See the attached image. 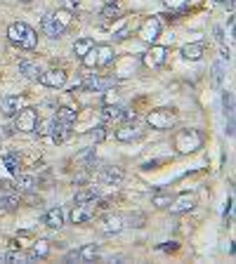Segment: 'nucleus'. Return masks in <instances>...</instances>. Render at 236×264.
Segmentation results:
<instances>
[{
    "mask_svg": "<svg viewBox=\"0 0 236 264\" xmlns=\"http://www.w3.org/2000/svg\"><path fill=\"white\" fill-rule=\"evenodd\" d=\"M81 61H83V66H88V68H94V66H97V50H94V45L88 50V54H85Z\"/></svg>",
    "mask_w": 236,
    "mask_h": 264,
    "instance_id": "obj_30",
    "label": "nucleus"
},
{
    "mask_svg": "<svg viewBox=\"0 0 236 264\" xmlns=\"http://www.w3.org/2000/svg\"><path fill=\"white\" fill-rule=\"evenodd\" d=\"M222 106H224V114H234V95H231L229 90L222 95Z\"/></svg>",
    "mask_w": 236,
    "mask_h": 264,
    "instance_id": "obj_31",
    "label": "nucleus"
},
{
    "mask_svg": "<svg viewBox=\"0 0 236 264\" xmlns=\"http://www.w3.org/2000/svg\"><path fill=\"white\" fill-rule=\"evenodd\" d=\"M78 3H81V0H61L64 10H76V7H78Z\"/></svg>",
    "mask_w": 236,
    "mask_h": 264,
    "instance_id": "obj_40",
    "label": "nucleus"
},
{
    "mask_svg": "<svg viewBox=\"0 0 236 264\" xmlns=\"http://www.w3.org/2000/svg\"><path fill=\"white\" fill-rule=\"evenodd\" d=\"M154 205H158V208H165V205H170V198L168 196H156L154 198Z\"/></svg>",
    "mask_w": 236,
    "mask_h": 264,
    "instance_id": "obj_39",
    "label": "nucleus"
},
{
    "mask_svg": "<svg viewBox=\"0 0 236 264\" xmlns=\"http://www.w3.org/2000/svg\"><path fill=\"white\" fill-rule=\"evenodd\" d=\"M109 135H111V132H109L107 125H97V128H94L92 132H90V137H92L94 142H104V139H107Z\"/></svg>",
    "mask_w": 236,
    "mask_h": 264,
    "instance_id": "obj_29",
    "label": "nucleus"
},
{
    "mask_svg": "<svg viewBox=\"0 0 236 264\" xmlns=\"http://www.w3.org/2000/svg\"><path fill=\"white\" fill-rule=\"evenodd\" d=\"M187 3H189V0H165V5H168L170 10H182Z\"/></svg>",
    "mask_w": 236,
    "mask_h": 264,
    "instance_id": "obj_37",
    "label": "nucleus"
},
{
    "mask_svg": "<svg viewBox=\"0 0 236 264\" xmlns=\"http://www.w3.org/2000/svg\"><path fill=\"white\" fill-rule=\"evenodd\" d=\"M140 137H142L140 128H121V130H116V139H118V142H132V139H140Z\"/></svg>",
    "mask_w": 236,
    "mask_h": 264,
    "instance_id": "obj_22",
    "label": "nucleus"
},
{
    "mask_svg": "<svg viewBox=\"0 0 236 264\" xmlns=\"http://www.w3.org/2000/svg\"><path fill=\"white\" fill-rule=\"evenodd\" d=\"M196 205V196L194 194H180L175 201H170V212L173 215H182V212H189Z\"/></svg>",
    "mask_w": 236,
    "mask_h": 264,
    "instance_id": "obj_7",
    "label": "nucleus"
},
{
    "mask_svg": "<svg viewBox=\"0 0 236 264\" xmlns=\"http://www.w3.org/2000/svg\"><path fill=\"white\" fill-rule=\"evenodd\" d=\"M175 144H177V149H180V154H189V151H194L201 146V137H198L196 130H182V132L177 135Z\"/></svg>",
    "mask_w": 236,
    "mask_h": 264,
    "instance_id": "obj_3",
    "label": "nucleus"
},
{
    "mask_svg": "<svg viewBox=\"0 0 236 264\" xmlns=\"http://www.w3.org/2000/svg\"><path fill=\"white\" fill-rule=\"evenodd\" d=\"M222 78H224V66L217 61L215 66H213V85H220V83H222Z\"/></svg>",
    "mask_w": 236,
    "mask_h": 264,
    "instance_id": "obj_34",
    "label": "nucleus"
},
{
    "mask_svg": "<svg viewBox=\"0 0 236 264\" xmlns=\"http://www.w3.org/2000/svg\"><path fill=\"white\" fill-rule=\"evenodd\" d=\"M19 71L26 78H31V81H38V76H41V68H38V64H33V61L28 59H21L19 61Z\"/></svg>",
    "mask_w": 236,
    "mask_h": 264,
    "instance_id": "obj_21",
    "label": "nucleus"
},
{
    "mask_svg": "<svg viewBox=\"0 0 236 264\" xmlns=\"http://www.w3.org/2000/svg\"><path fill=\"white\" fill-rule=\"evenodd\" d=\"M102 14H104L107 19H114L116 14H118V5H107L104 10H102Z\"/></svg>",
    "mask_w": 236,
    "mask_h": 264,
    "instance_id": "obj_36",
    "label": "nucleus"
},
{
    "mask_svg": "<svg viewBox=\"0 0 236 264\" xmlns=\"http://www.w3.org/2000/svg\"><path fill=\"white\" fill-rule=\"evenodd\" d=\"M220 57H222L224 61H231V50H227V48H222V52H220Z\"/></svg>",
    "mask_w": 236,
    "mask_h": 264,
    "instance_id": "obj_41",
    "label": "nucleus"
},
{
    "mask_svg": "<svg viewBox=\"0 0 236 264\" xmlns=\"http://www.w3.org/2000/svg\"><path fill=\"white\" fill-rule=\"evenodd\" d=\"M123 170L121 168H111V165H107V168H102L99 172V179L104 184H111V186H118V184L123 182Z\"/></svg>",
    "mask_w": 236,
    "mask_h": 264,
    "instance_id": "obj_13",
    "label": "nucleus"
},
{
    "mask_svg": "<svg viewBox=\"0 0 236 264\" xmlns=\"http://www.w3.org/2000/svg\"><path fill=\"white\" fill-rule=\"evenodd\" d=\"M19 108H24V97H3V102H0V111H3L7 118H12Z\"/></svg>",
    "mask_w": 236,
    "mask_h": 264,
    "instance_id": "obj_12",
    "label": "nucleus"
},
{
    "mask_svg": "<svg viewBox=\"0 0 236 264\" xmlns=\"http://www.w3.org/2000/svg\"><path fill=\"white\" fill-rule=\"evenodd\" d=\"M161 35V24L158 19H147L140 28V38L144 43H156V38Z\"/></svg>",
    "mask_w": 236,
    "mask_h": 264,
    "instance_id": "obj_8",
    "label": "nucleus"
},
{
    "mask_svg": "<svg viewBox=\"0 0 236 264\" xmlns=\"http://www.w3.org/2000/svg\"><path fill=\"white\" fill-rule=\"evenodd\" d=\"M43 224L50 227V229H59V227H64V210H61L59 205H57V208H50V210L43 215Z\"/></svg>",
    "mask_w": 236,
    "mask_h": 264,
    "instance_id": "obj_11",
    "label": "nucleus"
},
{
    "mask_svg": "<svg viewBox=\"0 0 236 264\" xmlns=\"http://www.w3.org/2000/svg\"><path fill=\"white\" fill-rule=\"evenodd\" d=\"M149 125L156 130H168L173 123H175V116L170 114V111H165V108H161V111H151L149 114Z\"/></svg>",
    "mask_w": 236,
    "mask_h": 264,
    "instance_id": "obj_6",
    "label": "nucleus"
},
{
    "mask_svg": "<svg viewBox=\"0 0 236 264\" xmlns=\"http://www.w3.org/2000/svg\"><path fill=\"white\" fill-rule=\"evenodd\" d=\"M17 121H14V128L19 130V132H33L36 130V123H38V111L36 108H19L17 111Z\"/></svg>",
    "mask_w": 236,
    "mask_h": 264,
    "instance_id": "obj_2",
    "label": "nucleus"
},
{
    "mask_svg": "<svg viewBox=\"0 0 236 264\" xmlns=\"http://www.w3.org/2000/svg\"><path fill=\"white\" fill-rule=\"evenodd\" d=\"M5 168L17 175V170H19V158L14 156V154H7V156H5Z\"/></svg>",
    "mask_w": 236,
    "mask_h": 264,
    "instance_id": "obj_33",
    "label": "nucleus"
},
{
    "mask_svg": "<svg viewBox=\"0 0 236 264\" xmlns=\"http://www.w3.org/2000/svg\"><path fill=\"white\" fill-rule=\"evenodd\" d=\"M220 5H227V7H234V0H217Z\"/></svg>",
    "mask_w": 236,
    "mask_h": 264,
    "instance_id": "obj_43",
    "label": "nucleus"
},
{
    "mask_svg": "<svg viewBox=\"0 0 236 264\" xmlns=\"http://www.w3.org/2000/svg\"><path fill=\"white\" fill-rule=\"evenodd\" d=\"M102 118H104V121H125V108L123 106H111V104H109V106H104L102 108Z\"/></svg>",
    "mask_w": 236,
    "mask_h": 264,
    "instance_id": "obj_16",
    "label": "nucleus"
},
{
    "mask_svg": "<svg viewBox=\"0 0 236 264\" xmlns=\"http://www.w3.org/2000/svg\"><path fill=\"white\" fill-rule=\"evenodd\" d=\"M163 61H165V48H151V52L144 54V66H161Z\"/></svg>",
    "mask_w": 236,
    "mask_h": 264,
    "instance_id": "obj_15",
    "label": "nucleus"
},
{
    "mask_svg": "<svg viewBox=\"0 0 236 264\" xmlns=\"http://www.w3.org/2000/svg\"><path fill=\"white\" fill-rule=\"evenodd\" d=\"M54 17H57V21H59V24H61L64 28H66V26H69V21H71V12H69V10H61V12H57Z\"/></svg>",
    "mask_w": 236,
    "mask_h": 264,
    "instance_id": "obj_35",
    "label": "nucleus"
},
{
    "mask_svg": "<svg viewBox=\"0 0 236 264\" xmlns=\"http://www.w3.org/2000/svg\"><path fill=\"white\" fill-rule=\"evenodd\" d=\"M92 45H94V43L90 41V38H81V41H76V43H74V54L78 57V59H83V57L88 54V50L92 48Z\"/></svg>",
    "mask_w": 236,
    "mask_h": 264,
    "instance_id": "obj_25",
    "label": "nucleus"
},
{
    "mask_svg": "<svg viewBox=\"0 0 236 264\" xmlns=\"http://www.w3.org/2000/svg\"><path fill=\"white\" fill-rule=\"evenodd\" d=\"M38 81L45 85V88H61L64 83H66V73L64 71H47V73H41L38 76Z\"/></svg>",
    "mask_w": 236,
    "mask_h": 264,
    "instance_id": "obj_10",
    "label": "nucleus"
},
{
    "mask_svg": "<svg viewBox=\"0 0 236 264\" xmlns=\"http://www.w3.org/2000/svg\"><path fill=\"white\" fill-rule=\"evenodd\" d=\"M83 88L92 90V92H104V90L114 88V81H111V78H97V76H90V78L83 81Z\"/></svg>",
    "mask_w": 236,
    "mask_h": 264,
    "instance_id": "obj_14",
    "label": "nucleus"
},
{
    "mask_svg": "<svg viewBox=\"0 0 236 264\" xmlns=\"http://www.w3.org/2000/svg\"><path fill=\"white\" fill-rule=\"evenodd\" d=\"M17 189H21V191H31L36 186V179L31 175H17Z\"/></svg>",
    "mask_w": 236,
    "mask_h": 264,
    "instance_id": "obj_27",
    "label": "nucleus"
},
{
    "mask_svg": "<svg viewBox=\"0 0 236 264\" xmlns=\"http://www.w3.org/2000/svg\"><path fill=\"white\" fill-rule=\"evenodd\" d=\"M0 259H3V262H19V255H17V252H3Z\"/></svg>",
    "mask_w": 236,
    "mask_h": 264,
    "instance_id": "obj_38",
    "label": "nucleus"
},
{
    "mask_svg": "<svg viewBox=\"0 0 236 264\" xmlns=\"http://www.w3.org/2000/svg\"><path fill=\"white\" fill-rule=\"evenodd\" d=\"M94 50H97V66H107L114 61V50L109 45H94Z\"/></svg>",
    "mask_w": 236,
    "mask_h": 264,
    "instance_id": "obj_18",
    "label": "nucleus"
},
{
    "mask_svg": "<svg viewBox=\"0 0 236 264\" xmlns=\"http://www.w3.org/2000/svg\"><path fill=\"white\" fill-rule=\"evenodd\" d=\"M41 26H43V31H45V35H50V38H59L66 28L61 26L59 21H57V17L54 14H45L43 17V21H41Z\"/></svg>",
    "mask_w": 236,
    "mask_h": 264,
    "instance_id": "obj_9",
    "label": "nucleus"
},
{
    "mask_svg": "<svg viewBox=\"0 0 236 264\" xmlns=\"http://www.w3.org/2000/svg\"><path fill=\"white\" fill-rule=\"evenodd\" d=\"M52 123L54 121H43V123H36V132L41 137H47L50 132H52Z\"/></svg>",
    "mask_w": 236,
    "mask_h": 264,
    "instance_id": "obj_32",
    "label": "nucleus"
},
{
    "mask_svg": "<svg viewBox=\"0 0 236 264\" xmlns=\"http://www.w3.org/2000/svg\"><path fill=\"white\" fill-rule=\"evenodd\" d=\"M99 255V248L94 243H88L78 248V250H71L66 255V262H94V257Z\"/></svg>",
    "mask_w": 236,
    "mask_h": 264,
    "instance_id": "obj_5",
    "label": "nucleus"
},
{
    "mask_svg": "<svg viewBox=\"0 0 236 264\" xmlns=\"http://www.w3.org/2000/svg\"><path fill=\"white\" fill-rule=\"evenodd\" d=\"M7 35H10V41H12L14 45H19L21 50H36V45H38V33H36L28 24H24V21L10 24Z\"/></svg>",
    "mask_w": 236,
    "mask_h": 264,
    "instance_id": "obj_1",
    "label": "nucleus"
},
{
    "mask_svg": "<svg viewBox=\"0 0 236 264\" xmlns=\"http://www.w3.org/2000/svg\"><path fill=\"white\" fill-rule=\"evenodd\" d=\"M97 196H99V189L97 186H90V189L76 194V203H88V201H94Z\"/></svg>",
    "mask_w": 236,
    "mask_h": 264,
    "instance_id": "obj_26",
    "label": "nucleus"
},
{
    "mask_svg": "<svg viewBox=\"0 0 236 264\" xmlns=\"http://www.w3.org/2000/svg\"><path fill=\"white\" fill-rule=\"evenodd\" d=\"M17 205H19V201H17L14 196H3V198H0V215H5V212H12Z\"/></svg>",
    "mask_w": 236,
    "mask_h": 264,
    "instance_id": "obj_28",
    "label": "nucleus"
},
{
    "mask_svg": "<svg viewBox=\"0 0 236 264\" xmlns=\"http://www.w3.org/2000/svg\"><path fill=\"white\" fill-rule=\"evenodd\" d=\"M203 52L206 50H203L201 43H191V45H184L182 48V57L184 59H191V61H198L203 57Z\"/></svg>",
    "mask_w": 236,
    "mask_h": 264,
    "instance_id": "obj_19",
    "label": "nucleus"
},
{
    "mask_svg": "<svg viewBox=\"0 0 236 264\" xmlns=\"http://www.w3.org/2000/svg\"><path fill=\"white\" fill-rule=\"evenodd\" d=\"M94 212H97V198H94V201H88V203H76L74 212H71V222L85 224L94 217Z\"/></svg>",
    "mask_w": 236,
    "mask_h": 264,
    "instance_id": "obj_4",
    "label": "nucleus"
},
{
    "mask_svg": "<svg viewBox=\"0 0 236 264\" xmlns=\"http://www.w3.org/2000/svg\"><path fill=\"white\" fill-rule=\"evenodd\" d=\"M69 128H71V125H64V123H57V121H54V123H52V132H50L54 142H57V144L64 142V139L69 137Z\"/></svg>",
    "mask_w": 236,
    "mask_h": 264,
    "instance_id": "obj_23",
    "label": "nucleus"
},
{
    "mask_svg": "<svg viewBox=\"0 0 236 264\" xmlns=\"http://www.w3.org/2000/svg\"><path fill=\"white\" fill-rule=\"evenodd\" d=\"M76 111L74 108H69V106H61L59 111H57V118H54V121L57 123H64V125H74L76 123Z\"/></svg>",
    "mask_w": 236,
    "mask_h": 264,
    "instance_id": "obj_24",
    "label": "nucleus"
},
{
    "mask_svg": "<svg viewBox=\"0 0 236 264\" xmlns=\"http://www.w3.org/2000/svg\"><path fill=\"white\" fill-rule=\"evenodd\" d=\"M123 217H118V215H114V217H107L104 219V227H102V231L104 234H118V231H123Z\"/></svg>",
    "mask_w": 236,
    "mask_h": 264,
    "instance_id": "obj_20",
    "label": "nucleus"
},
{
    "mask_svg": "<svg viewBox=\"0 0 236 264\" xmlns=\"http://www.w3.org/2000/svg\"><path fill=\"white\" fill-rule=\"evenodd\" d=\"M215 41L217 43H224V35H222V28L215 26Z\"/></svg>",
    "mask_w": 236,
    "mask_h": 264,
    "instance_id": "obj_42",
    "label": "nucleus"
},
{
    "mask_svg": "<svg viewBox=\"0 0 236 264\" xmlns=\"http://www.w3.org/2000/svg\"><path fill=\"white\" fill-rule=\"evenodd\" d=\"M50 255V243L47 241H38V243L31 248V252H28V262H36V259H43Z\"/></svg>",
    "mask_w": 236,
    "mask_h": 264,
    "instance_id": "obj_17",
    "label": "nucleus"
}]
</instances>
